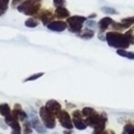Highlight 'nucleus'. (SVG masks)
Segmentation results:
<instances>
[{
	"label": "nucleus",
	"mask_w": 134,
	"mask_h": 134,
	"mask_svg": "<svg viewBox=\"0 0 134 134\" xmlns=\"http://www.w3.org/2000/svg\"><path fill=\"white\" fill-rule=\"evenodd\" d=\"M54 15H55L57 18H68L71 16L68 9H67V7H65V6L56 7V9H55V12H54Z\"/></svg>",
	"instance_id": "obj_15"
},
{
	"label": "nucleus",
	"mask_w": 134,
	"mask_h": 134,
	"mask_svg": "<svg viewBox=\"0 0 134 134\" xmlns=\"http://www.w3.org/2000/svg\"><path fill=\"white\" fill-rule=\"evenodd\" d=\"M64 134H72V133H71V131H67V129H65Z\"/></svg>",
	"instance_id": "obj_36"
},
{
	"label": "nucleus",
	"mask_w": 134,
	"mask_h": 134,
	"mask_svg": "<svg viewBox=\"0 0 134 134\" xmlns=\"http://www.w3.org/2000/svg\"><path fill=\"white\" fill-rule=\"evenodd\" d=\"M122 134H134V124L133 123H127L123 126V131Z\"/></svg>",
	"instance_id": "obj_26"
},
{
	"label": "nucleus",
	"mask_w": 134,
	"mask_h": 134,
	"mask_svg": "<svg viewBox=\"0 0 134 134\" xmlns=\"http://www.w3.org/2000/svg\"><path fill=\"white\" fill-rule=\"evenodd\" d=\"M126 37H127L128 39H129V42H131V44H134V32L133 29H128V31H126Z\"/></svg>",
	"instance_id": "obj_29"
},
{
	"label": "nucleus",
	"mask_w": 134,
	"mask_h": 134,
	"mask_svg": "<svg viewBox=\"0 0 134 134\" xmlns=\"http://www.w3.org/2000/svg\"><path fill=\"white\" fill-rule=\"evenodd\" d=\"M53 3L55 7H62V6H65L66 0H53Z\"/></svg>",
	"instance_id": "obj_30"
},
{
	"label": "nucleus",
	"mask_w": 134,
	"mask_h": 134,
	"mask_svg": "<svg viewBox=\"0 0 134 134\" xmlns=\"http://www.w3.org/2000/svg\"><path fill=\"white\" fill-rule=\"evenodd\" d=\"M106 124H107V115L106 113H100V117L98 120V122H96L94 129L95 131H105Z\"/></svg>",
	"instance_id": "obj_14"
},
{
	"label": "nucleus",
	"mask_w": 134,
	"mask_h": 134,
	"mask_svg": "<svg viewBox=\"0 0 134 134\" xmlns=\"http://www.w3.org/2000/svg\"><path fill=\"white\" fill-rule=\"evenodd\" d=\"M99 117H100V113H98L95 111L92 116H89V117H87V118H84L85 124H87L88 127L94 128V127H95V124H96V122H98V120H99Z\"/></svg>",
	"instance_id": "obj_16"
},
{
	"label": "nucleus",
	"mask_w": 134,
	"mask_h": 134,
	"mask_svg": "<svg viewBox=\"0 0 134 134\" xmlns=\"http://www.w3.org/2000/svg\"><path fill=\"white\" fill-rule=\"evenodd\" d=\"M10 1L11 0H0V16H3V15L6 12Z\"/></svg>",
	"instance_id": "obj_24"
},
{
	"label": "nucleus",
	"mask_w": 134,
	"mask_h": 134,
	"mask_svg": "<svg viewBox=\"0 0 134 134\" xmlns=\"http://www.w3.org/2000/svg\"><path fill=\"white\" fill-rule=\"evenodd\" d=\"M28 120L31 121V123H32L33 129H35V131L38 132L39 134H45L46 133V131H48V129L44 127V124L40 123V121H39L38 116H37L34 112H32L31 115H29V116H28Z\"/></svg>",
	"instance_id": "obj_8"
},
{
	"label": "nucleus",
	"mask_w": 134,
	"mask_h": 134,
	"mask_svg": "<svg viewBox=\"0 0 134 134\" xmlns=\"http://www.w3.org/2000/svg\"><path fill=\"white\" fill-rule=\"evenodd\" d=\"M39 117L46 129H54L56 127V116L50 112L45 106H42L39 109Z\"/></svg>",
	"instance_id": "obj_4"
},
{
	"label": "nucleus",
	"mask_w": 134,
	"mask_h": 134,
	"mask_svg": "<svg viewBox=\"0 0 134 134\" xmlns=\"http://www.w3.org/2000/svg\"><path fill=\"white\" fill-rule=\"evenodd\" d=\"M111 28H112V31H115V32H122V31H126V29H128L126 26L122 23V22H112V25H111Z\"/></svg>",
	"instance_id": "obj_20"
},
{
	"label": "nucleus",
	"mask_w": 134,
	"mask_h": 134,
	"mask_svg": "<svg viewBox=\"0 0 134 134\" xmlns=\"http://www.w3.org/2000/svg\"><path fill=\"white\" fill-rule=\"evenodd\" d=\"M98 37H99L100 40H106V33H101V32H99Z\"/></svg>",
	"instance_id": "obj_32"
},
{
	"label": "nucleus",
	"mask_w": 134,
	"mask_h": 134,
	"mask_svg": "<svg viewBox=\"0 0 134 134\" xmlns=\"http://www.w3.org/2000/svg\"><path fill=\"white\" fill-rule=\"evenodd\" d=\"M56 117H57V120H59V122H60V124L65 129L71 131L72 128H74L73 122H72V117H71V115L67 112L66 110H61L60 113H59Z\"/></svg>",
	"instance_id": "obj_5"
},
{
	"label": "nucleus",
	"mask_w": 134,
	"mask_h": 134,
	"mask_svg": "<svg viewBox=\"0 0 134 134\" xmlns=\"http://www.w3.org/2000/svg\"><path fill=\"white\" fill-rule=\"evenodd\" d=\"M85 22H87V17H84V16H79V15L70 16L68 18H66L67 29H68L71 33L78 34L79 32H82L83 25H84Z\"/></svg>",
	"instance_id": "obj_3"
},
{
	"label": "nucleus",
	"mask_w": 134,
	"mask_h": 134,
	"mask_svg": "<svg viewBox=\"0 0 134 134\" xmlns=\"http://www.w3.org/2000/svg\"><path fill=\"white\" fill-rule=\"evenodd\" d=\"M112 22H113V20L110 17V16H105V17H102L101 20L98 22V28H99V32L106 33V29L111 27Z\"/></svg>",
	"instance_id": "obj_13"
},
{
	"label": "nucleus",
	"mask_w": 134,
	"mask_h": 134,
	"mask_svg": "<svg viewBox=\"0 0 134 134\" xmlns=\"http://www.w3.org/2000/svg\"><path fill=\"white\" fill-rule=\"evenodd\" d=\"M117 54L122 57H126V59H129V60H134V53L128 51L126 49H118L117 50Z\"/></svg>",
	"instance_id": "obj_19"
},
{
	"label": "nucleus",
	"mask_w": 134,
	"mask_h": 134,
	"mask_svg": "<svg viewBox=\"0 0 134 134\" xmlns=\"http://www.w3.org/2000/svg\"><path fill=\"white\" fill-rule=\"evenodd\" d=\"M106 42L111 48L115 49H126L129 48V45H132L129 39L126 37L124 33L121 32H115V31H110L106 32Z\"/></svg>",
	"instance_id": "obj_1"
},
{
	"label": "nucleus",
	"mask_w": 134,
	"mask_h": 134,
	"mask_svg": "<svg viewBox=\"0 0 134 134\" xmlns=\"http://www.w3.org/2000/svg\"><path fill=\"white\" fill-rule=\"evenodd\" d=\"M45 107L49 110V111L53 113V115H55V116H57V115L60 113V111L62 110L60 102L56 101V100H53V99H51V100H48V101H46Z\"/></svg>",
	"instance_id": "obj_12"
},
{
	"label": "nucleus",
	"mask_w": 134,
	"mask_h": 134,
	"mask_svg": "<svg viewBox=\"0 0 134 134\" xmlns=\"http://www.w3.org/2000/svg\"><path fill=\"white\" fill-rule=\"evenodd\" d=\"M40 9H42V0H23L16 10L27 16H35L38 15Z\"/></svg>",
	"instance_id": "obj_2"
},
{
	"label": "nucleus",
	"mask_w": 134,
	"mask_h": 134,
	"mask_svg": "<svg viewBox=\"0 0 134 134\" xmlns=\"http://www.w3.org/2000/svg\"><path fill=\"white\" fill-rule=\"evenodd\" d=\"M72 122H73V127L77 128L78 131H84L87 129V124H85L84 117L82 115L81 110H74L72 113Z\"/></svg>",
	"instance_id": "obj_6"
},
{
	"label": "nucleus",
	"mask_w": 134,
	"mask_h": 134,
	"mask_svg": "<svg viewBox=\"0 0 134 134\" xmlns=\"http://www.w3.org/2000/svg\"><path fill=\"white\" fill-rule=\"evenodd\" d=\"M11 112H12V110L10 109L9 104H0V115L3 117L10 116Z\"/></svg>",
	"instance_id": "obj_18"
},
{
	"label": "nucleus",
	"mask_w": 134,
	"mask_h": 134,
	"mask_svg": "<svg viewBox=\"0 0 134 134\" xmlns=\"http://www.w3.org/2000/svg\"><path fill=\"white\" fill-rule=\"evenodd\" d=\"M11 113H12V116H14L16 120L23 121V122H25V121L27 120V117H28L27 112L22 109L20 104H16V105H15V107H14V110H12V112Z\"/></svg>",
	"instance_id": "obj_11"
},
{
	"label": "nucleus",
	"mask_w": 134,
	"mask_h": 134,
	"mask_svg": "<svg viewBox=\"0 0 134 134\" xmlns=\"http://www.w3.org/2000/svg\"><path fill=\"white\" fill-rule=\"evenodd\" d=\"M93 134H107V129H105V131H95L94 129Z\"/></svg>",
	"instance_id": "obj_33"
},
{
	"label": "nucleus",
	"mask_w": 134,
	"mask_h": 134,
	"mask_svg": "<svg viewBox=\"0 0 134 134\" xmlns=\"http://www.w3.org/2000/svg\"><path fill=\"white\" fill-rule=\"evenodd\" d=\"M22 1H23V0H12V7H14V9H17V6Z\"/></svg>",
	"instance_id": "obj_31"
},
{
	"label": "nucleus",
	"mask_w": 134,
	"mask_h": 134,
	"mask_svg": "<svg viewBox=\"0 0 134 134\" xmlns=\"http://www.w3.org/2000/svg\"><path fill=\"white\" fill-rule=\"evenodd\" d=\"M54 16H55V15L50 10H40L38 12V15H37V17L42 21V23L45 26V27L49 25L51 21H54Z\"/></svg>",
	"instance_id": "obj_10"
},
{
	"label": "nucleus",
	"mask_w": 134,
	"mask_h": 134,
	"mask_svg": "<svg viewBox=\"0 0 134 134\" xmlns=\"http://www.w3.org/2000/svg\"><path fill=\"white\" fill-rule=\"evenodd\" d=\"M121 22H122V23H123V25L126 26V27H127V28H131L132 26L134 25V16H133V17H127V18H122V20H121Z\"/></svg>",
	"instance_id": "obj_27"
},
{
	"label": "nucleus",
	"mask_w": 134,
	"mask_h": 134,
	"mask_svg": "<svg viewBox=\"0 0 134 134\" xmlns=\"http://www.w3.org/2000/svg\"><path fill=\"white\" fill-rule=\"evenodd\" d=\"M101 11L102 12H105V14H109V15H117L118 14V11L112 9V7H109V6H104L101 7Z\"/></svg>",
	"instance_id": "obj_28"
},
{
	"label": "nucleus",
	"mask_w": 134,
	"mask_h": 134,
	"mask_svg": "<svg viewBox=\"0 0 134 134\" xmlns=\"http://www.w3.org/2000/svg\"><path fill=\"white\" fill-rule=\"evenodd\" d=\"M46 28L49 31H53V32H64L67 29V23L66 21H62V20H54L46 26Z\"/></svg>",
	"instance_id": "obj_9"
},
{
	"label": "nucleus",
	"mask_w": 134,
	"mask_h": 134,
	"mask_svg": "<svg viewBox=\"0 0 134 134\" xmlns=\"http://www.w3.org/2000/svg\"><path fill=\"white\" fill-rule=\"evenodd\" d=\"M107 134H115V132L111 131V129H107Z\"/></svg>",
	"instance_id": "obj_35"
},
{
	"label": "nucleus",
	"mask_w": 134,
	"mask_h": 134,
	"mask_svg": "<svg viewBox=\"0 0 134 134\" xmlns=\"http://www.w3.org/2000/svg\"><path fill=\"white\" fill-rule=\"evenodd\" d=\"M44 72H39V73H34V74H32V76H29V77H27V78H25L23 79V82L25 83H27V82H32V81H37V79H39L40 77H43L44 76Z\"/></svg>",
	"instance_id": "obj_25"
},
{
	"label": "nucleus",
	"mask_w": 134,
	"mask_h": 134,
	"mask_svg": "<svg viewBox=\"0 0 134 134\" xmlns=\"http://www.w3.org/2000/svg\"><path fill=\"white\" fill-rule=\"evenodd\" d=\"M94 17H96V14H92V15H89V16H88L87 18H88V20H93Z\"/></svg>",
	"instance_id": "obj_34"
},
{
	"label": "nucleus",
	"mask_w": 134,
	"mask_h": 134,
	"mask_svg": "<svg viewBox=\"0 0 134 134\" xmlns=\"http://www.w3.org/2000/svg\"><path fill=\"white\" fill-rule=\"evenodd\" d=\"M81 112H82V115H83V117L87 118V117L92 116L93 113L95 112V109H94V107H90V106H85V107H83V109L81 110Z\"/></svg>",
	"instance_id": "obj_21"
},
{
	"label": "nucleus",
	"mask_w": 134,
	"mask_h": 134,
	"mask_svg": "<svg viewBox=\"0 0 134 134\" xmlns=\"http://www.w3.org/2000/svg\"><path fill=\"white\" fill-rule=\"evenodd\" d=\"M5 123H6L7 126H10L11 134H21L22 133V128H21V124H20V121L16 120V118L12 116V113H11L10 116L5 117Z\"/></svg>",
	"instance_id": "obj_7"
},
{
	"label": "nucleus",
	"mask_w": 134,
	"mask_h": 134,
	"mask_svg": "<svg viewBox=\"0 0 134 134\" xmlns=\"http://www.w3.org/2000/svg\"><path fill=\"white\" fill-rule=\"evenodd\" d=\"M39 25V21L37 20V18H27L25 22V26L26 27H28V28H35L37 26Z\"/></svg>",
	"instance_id": "obj_22"
},
{
	"label": "nucleus",
	"mask_w": 134,
	"mask_h": 134,
	"mask_svg": "<svg viewBox=\"0 0 134 134\" xmlns=\"http://www.w3.org/2000/svg\"><path fill=\"white\" fill-rule=\"evenodd\" d=\"M78 37L79 38H82V39H92V38H94V35H95V32L93 31V29H90V28H85V29H82V32H79L78 33Z\"/></svg>",
	"instance_id": "obj_17"
},
{
	"label": "nucleus",
	"mask_w": 134,
	"mask_h": 134,
	"mask_svg": "<svg viewBox=\"0 0 134 134\" xmlns=\"http://www.w3.org/2000/svg\"><path fill=\"white\" fill-rule=\"evenodd\" d=\"M33 132V127H32V123H31V121H25V124H23V131L22 133L23 134H31Z\"/></svg>",
	"instance_id": "obj_23"
}]
</instances>
